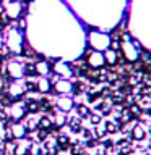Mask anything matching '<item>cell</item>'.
<instances>
[{"mask_svg": "<svg viewBox=\"0 0 151 155\" xmlns=\"http://www.w3.org/2000/svg\"><path fill=\"white\" fill-rule=\"evenodd\" d=\"M86 42L88 45H91V50H96V52H104L107 48H111L112 45V37L109 36L107 32H102V31H90L86 36Z\"/></svg>", "mask_w": 151, "mask_h": 155, "instance_id": "obj_1", "label": "cell"}, {"mask_svg": "<svg viewBox=\"0 0 151 155\" xmlns=\"http://www.w3.org/2000/svg\"><path fill=\"white\" fill-rule=\"evenodd\" d=\"M3 44L5 47L8 48L10 53L13 55H19L23 53V44H24V37H23V32L19 31L18 28H10L7 34H5V39H3Z\"/></svg>", "mask_w": 151, "mask_h": 155, "instance_id": "obj_2", "label": "cell"}, {"mask_svg": "<svg viewBox=\"0 0 151 155\" xmlns=\"http://www.w3.org/2000/svg\"><path fill=\"white\" fill-rule=\"evenodd\" d=\"M120 50L124 53L125 60H128L130 63L136 61L140 58V47H136V44L132 42V39L128 36L124 37V42L120 44Z\"/></svg>", "mask_w": 151, "mask_h": 155, "instance_id": "obj_3", "label": "cell"}, {"mask_svg": "<svg viewBox=\"0 0 151 155\" xmlns=\"http://www.w3.org/2000/svg\"><path fill=\"white\" fill-rule=\"evenodd\" d=\"M3 13L8 19H18L23 13V3L19 0H10V2L5 3Z\"/></svg>", "mask_w": 151, "mask_h": 155, "instance_id": "obj_4", "label": "cell"}, {"mask_svg": "<svg viewBox=\"0 0 151 155\" xmlns=\"http://www.w3.org/2000/svg\"><path fill=\"white\" fill-rule=\"evenodd\" d=\"M7 73L13 81H19L24 78V65L18 60H10L7 63Z\"/></svg>", "mask_w": 151, "mask_h": 155, "instance_id": "obj_5", "label": "cell"}, {"mask_svg": "<svg viewBox=\"0 0 151 155\" xmlns=\"http://www.w3.org/2000/svg\"><path fill=\"white\" fill-rule=\"evenodd\" d=\"M54 71H55V74L63 78V79H70L73 76V70L67 60H57L54 63Z\"/></svg>", "mask_w": 151, "mask_h": 155, "instance_id": "obj_6", "label": "cell"}, {"mask_svg": "<svg viewBox=\"0 0 151 155\" xmlns=\"http://www.w3.org/2000/svg\"><path fill=\"white\" fill-rule=\"evenodd\" d=\"M54 91H55L58 95H70L73 92V82L70 79L58 78V79L54 82Z\"/></svg>", "mask_w": 151, "mask_h": 155, "instance_id": "obj_7", "label": "cell"}, {"mask_svg": "<svg viewBox=\"0 0 151 155\" xmlns=\"http://www.w3.org/2000/svg\"><path fill=\"white\" fill-rule=\"evenodd\" d=\"M55 107L62 113H68V111H72L75 108V102H73L70 95H58L55 100Z\"/></svg>", "mask_w": 151, "mask_h": 155, "instance_id": "obj_8", "label": "cell"}, {"mask_svg": "<svg viewBox=\"0 0 151 155\" xmlns=\"http://www.w3.org/2000/svg\"><path fill=\"white\" fill-rule=\"evenodd\" d=\"M88 65L91 68H96V70H99L106 65V60H104V53L102 52H96V50H91L88 53Z\"/></svg>", "mask_w": 151, "mask_h": 155, "instance_id": "obj_9", "label": "cell"}, {"mask_svg": "<svg viewBox=\"0 0 151 155\" xmlns=\"http://www.w3.org/2000/svg\"><path fill=\"white\" fill-rule=\"evenodd\" d=\"M10 134H12L13 139H18V140L24 139V136L28 134L26 124H23L21 121H15V123L10 124Z\"/></svg>", "mask_w": 151, "mask_h": 155, "instance_id": "obj_10", "label": "cell"}, {"mask_svg": "<svg viewBox=\"0 0 151 155\" xmlns=\"http://www.w3.org/2000/svg\"><path fill=\"white\" fill-rule=\"evenodd\" d=\"M24 92H26V87H24V84H21L19 81H13L8 87V94H10V97H13L15 100L19 99V97H23Z\"/></svg>", "mask_w": 151, "mask_h": 155, "instance_id": "obj_11", "label": "cell"}, {"mask_svg": "<svg viewBox=\"0 0 151 155\" xmlns=\"http://www.w3.org/2000/svg\"><path fill=\"white\" fill-rule=\"evenodd\" d=\"M26 107L23 104H15L12 105V108H10V116H12V120L15 121H21L24 118V115H26Z\"/></svg>", "mask_w": 151, "mask_h": 155, "instance_id": "obj_12", "label": "cell"}, {"mask_svg": "<svg viewBox=\"0 0 151 155\" xmlns=\"http://www.w3.org/2000/svg\"><path fill=\"white\" fill-rule=\"evenodd\" d=\"M51 89L52 86H51V81H49V76H39L36 81V91L47 94V92H51Z\"/></svg>", "mask_w": 151, "mask_h": 155, "instance_id": "obj_13", "label": "cell"}, {"mask_svg": "<svg viewBox=\"0 0 151 155\" xmlns=\"http://www.w3.org/2000/svg\"><path fill=\"white\" fill-rule=\"evenodd\" d=\"M34 70H36V74L39 76H49L51 74V65H49L47 60H39L34 63Z\"/></svg>", "mask_w": 151, "mask_h": 155, "instance_id": "obj_14", "label": "cell"}, {"mask_svg": "<svg viewBox=\"0 0 151 155\" xmlns=\"http://www.w3.org/2000/svg\"><path fill=\"white\" fill-rule=\"evenodd\" d=\"M29 149H31V144H29V142H24V140L21 139L16 145H15L13 155H28V153H29Z\"/></svg>", "mask_w": 151, "mask_h": 155, "instance_id": "obj_15", "label": "cell"}, {"mask_svg": "<svg viewBox=\"0 0 151 155\" xmlns=\"http://www.w3.org/2000/svg\"><path fill=\"white\" fill-rule=\"evenodd\" d=\"M104 53V60L107 65H115L119 61V55H117V50L115 48H107V50L102 52Z\"/></svg>", "mask_w": 151, "mask_h": 155, "instance_id": "obj_16", "label": "cell"}, {"mask_svg": "<svg viewBox=\"0 0 151 155\" xmlns=\"http://www.w3.org/2000/svg\"><path fill=\"white\" fill-rule=\"evenodd\" d=\"M146 137V131L141 124H135L132 128V139L133 140H143Z\"/></svg>", "mask_w": 151, "mask_h": 155, "instance_id": "obj_17", "label": "cell"}, {"mask_svg": "<svg viewBox=\"0 0 151 155\" xmlns=\"http://www.w3.org/2000/svg\"><path fill=\"white\" fill-rule=\"evenodd\" d=\"M37 126L41 129H49L52 126V120L49 118V116H41V118L37 120Z\"/></svg>", "mask_w": 151, "mask_h": 155, "instance_id": "obj_18", "label": "cell"}, {"mask_svg": "<svg viewBox=\"0 0 151 155\" xmlns=\"http://www.w3.org/2000/svg\"><path fill=\"white\" fill-rule=\"evenodd\" d=\"M106 134V126L104 124H96V137H102Z\"/></svg>", "mask_w": 151, "mask_h": 155, "instance_id": "obj_19", "label": "cell"}, {"mask_svg": "<svg viewBox=\"0 0 151 155\" xmlns=\"http://www.w3.org/2000/svg\"><path fill=\"white\" fill-rule=\"evenodd\" d=\"M104 126H106V133H115L117 131V126H115V123H112V121H106Z\"/></svg>", "mask_w": 151, "mask_h": 155, "instance_id": "obj_20", "label": "cell"}, {"mask_svg": "<svg viewBox=\"0 0 151 155\" xmlns=\"http://www.w3.org/2000/svg\"><path fill=\"white\" fill-rule=\"evenodd\" d=\"M88 118H90L91 124H94V126L101 123V116H99V115H96V113H91V115H88Z\"/></svg>", "mask_w": 151, "mask_h": 155, "instance_id": "obj_21", "label": "cell"}, {"mask_svg": "<svg viewBox=\"0 0 151 155\" xmlns=\"http://www.w3.org/2000/svg\"><path fill=\"white\" fill-rule=\"evenodd\" d=\"M29 153H31V155H41V153H42V149L39 147V145H31Z\"/></svg>", "mask_w": 151, "mask_h": 155, "instance_id": "obj_22", "label": "cell"}, {"mask_svg": "<svg viewBox=\"0 0 151 155\" xmlns=\"http://www.w3.org/2000/svg\"><path fill=\"white\" fill-rule=\"evenodd\" d=\"M78 115L80 116H88V108L85 105H78Z\"/></svg>", "mask_w": 151, "mask_h": 155, "instance_id": "obj_23", "label": "cell"}, {"mask_svg": "<svg viewBox=\"0 0 151 155\" xmlns=\"http://www.w3.org/2000/svg\"><path fill=\"white\" fill-rule=\"evenodd\" d=\"M58 144H60V147H67L68 137H67V136H58Z\"/></svg>", "mask_w": 151, "mask_h": 155, "instance_id": "obj_24", "label": "cell"}, {"mask_svg": "<svg viewBox=\"0 0 151 155\" xmlns=\"http://www.w3.org/2000/svg\"><path fill=\"white\" fill-rule=\"evenodd\" d=\"M63 121H65V120H63L62 116H58V115L55 116V124H57V126H62V124H63Z\"/></svg>", "mask_w": 151, "mask_h": 155, "instance_id": "obj_25", "label": "cell"}, {"mask_svg": "<svg viewBox=\"0 0 151 155\" xmlns=\"http://www.w3.org/2000/svg\"><path fill=\"white\" fill-rule=\"evenodd\" d=\"M2 45H3V34L0 31V48H2Z\"/></svg>", "mask_w": 151, "mask_h": 155, "instance_id": "obj_26", "label": "cell"}, {"mask_svg": "<svg viewBox=\"0 0 151 155\" xmlns=\"http://www.w3.org/2000/svg\"><path fill=\"white\" fill-rule=\"evenodd\" d=\"M3 12V7H2V3H0V13H2Z\"/></svg>", "mask_w": 151, "mask_h": 155, "instance_id": "obj_27", "label": "cell"}, {"mask_svg": "<svg viewBox=\"0 0 151 155\" xmlns=\"http://www.w3.org/2000/svg\"><path fill=\"white\" fill-rule=\"evenodd\" d=\"M23 2H33V0H23Z\"/></svg>", "mask_w": 151, "mask_h": 155, "instance_id": "obj_28", "label": "cell"}]
</instances>
